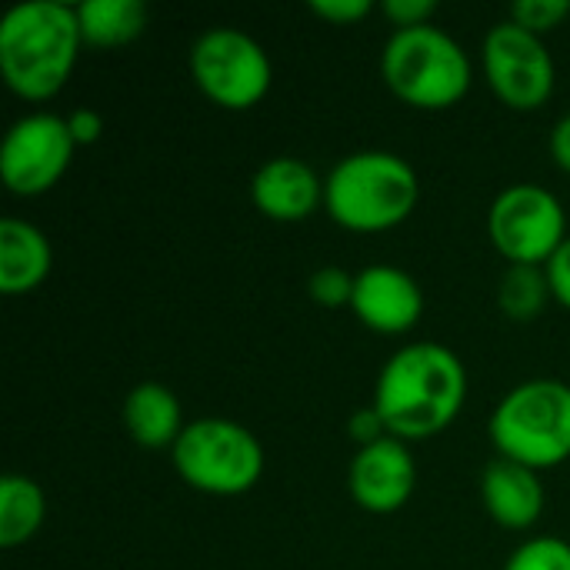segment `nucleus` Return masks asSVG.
<instances>
[{
	"label": "nucleus",
	"mask_w": 570,
	"mask_h": 570,
	"mask_svg": "<svg viewBox=\"0 0 570 570\" xmlns=\"http://www.w3.org/2000/svg\"><path fill=\"white\" fill-rule=\"evenodd\" d=\"M551 281H548V271L544 267H531V264H511L504 274H501V284H498V307L518 321V324H528L534 321L548 301H551Z\"/></svg>",
	"instance_id": "obj_19"
},
{
	"label": "nucleus",
	"mask_w": 570,
	"mask_h": 570,
	"mask_svg": "<svg viewBox=\"0 0 570 570\" xmlns=\"http://www.w3.org/2000/svg\"><path fill=\"white\" fill-rule=\"evenodd\" d=\"M354 277L357 274H347L344 267H317L307 281V294L314 304L321 307H351V297H354Z\"/></svg>",
	"instance_id": "obj_22"
},
{
	"label": "nucleus",
	"mask_w": 570,
	"mask_h": 570,
	"mask_svg": "<svg viewBox=\"0 0 570 570\" xmlns=\"http://www.w3.org/2000/svg\"><path fill=\"white\" fill-rule=\"evenodd\" d=\"M551 160L570 174V114H564L551 130Z\"/></svg>",
	"instance_id": "obj_28"
},
{
	"label": "nucleus",
	"mask_w": 570,
	"mask_h": 570,
	"mask_svg": "<svg viewBox=\"0 0 570 570\" xmlns=\"http://www.w3.org/2000/svg\"><path fill=\"white\" fill-rule=\"evenodd\" d=\"M434 13H438V3L434 0H384V17L397 30L424 27V23H431Z\"/></svg>",
	"instance_id": "obj_23"
},
{
	"label": "nucleus",
	"mask_w": 570,
	"mask_h": 570,
	"mask_svg": "<svg viewBox=\"0 0 570 570\" xmlns=\"http://www.w3.org/2000/svg\"><path fill=\"white\" fill-rule=\"evenodd\" d=\"M254 207L281 224H301L324 204V180L301 157H271L250 180Z\"/></svg>",
	"instance_id": "obj_13"
},
{
	"label": "nucleus",
	"mask_w": 570,
	"mask_h": 570,
	"mask_svg": "<svg viewBox=\"0 0 570 570\" xmlns=\"http://www.w3.org/2000/svg\"><path fill=\"white\" fill-rule=\"evenodd\" d=\"M47 518V498L37 481L23 474H3L0 481V548L27 544Z\"/></svg>",
	"instance_id": "obj_18"
},
{
	"label": "nucleus",
	"mask_w": 570,
	"mask_h": 570,
	"mask_svg": "<svg viewBox=\"0 0 570 570\" xmlns=\"http://www.w3.org/2000/svg\"><path fill=\"white\" fill-rule=\"evenodd\" d=\"M417 197V170L391 150L347 154L324 177V210L354 234H381L404 224Z\"/></svg>",
	"instance_id": "obj_3"
},
{
	"label": "nucleus",
	"mask_w": 570,
	"mask_h": 570,
	"mask_svg": "<svg viewBox=\"0 0 570 570\" xmlns=\"http://www.w3.org/2000/svg\"><path fill=\"white\" fill-rule=\"evenodd\" d=\"M504 570H570V544L561 538H531L508 558Z\"/></svg>",
	"instance_id": "obj_20"
},
{
	"label": "nucleus",
	"mask_w": 570,
	"mask_h": 570,
	"mask_svg": "<svg viewBox=\"0 0 570 570\" xmlns=\"http://www.w3.org/2000/svg\"><path fill=\"white\" fill-rule=\"evenodd\" d=\"M464 401L468 371L461 357L438 341H417L387 357L371 404L391 438L428 441L458 421Z\"/></svg>",
	"instance_id": "obj_1"
},
{
	"label": "nucleus",
	"mask_w": 570,
	"mask_h": 570,
	"mask_svg": "<svg viewBox=\"0 0 570 570\" xmlns=\"http://www.w3.org/2000/svg\"><path fill=\"white\" fill-rule=\"evenodd\" d=\"M53 267L50 240L40 227L20 217L0 220V291L17 297L47 281Z\"/></svg>",
	"instance_id": "obj_15"
},
{
	"label": "nucleus",
	"mask_w": 570,
	"mask_h": 570,
	"mask_svg": "<svg viewBox=\"0 0 570 570\" xmlns=\"http://www.w3.org/2000/svg\"><path fill=\"white\" fill-rule=\"evenodd\" d=\"M347 434H351V441H354L357 448H367V444H377V441L391 438L374 404H367V407H361V411H354V414H351V421H347Z\"/></svg>",
	"instance_id": "obj_25"
},
{
	"label": "nucleus",
	"mask_w": 570,
	"mask_h": 570,
	"mask_svg": "<svg viewBox=\"0 0 570 570\" xmlns=\"http://www.w3.org/2000/svg\"><path fill=\"white\" fill-rule=\"evenodd\" d=\"M124 428L147 451H160V448L174 451L187 424L177 394L150 381V384H137L124 397Z\"/></svg>",
	"instance_id": "obj_16"
},
{
	"label": "nucleus",
	"mask_w": 570,
	"mask_h": 570,
	"mask_svg": "<svg viewBox=\"0 0 570 570\" xmlns=\"http://www.w3.org/2000/svg\"><path fill=\"white\" fill-rule=\"evenodd\" d=\"M481 501L494 524L508 531H528L544 514V484L538 471L498 458L481 474Z\"/></svg>",
	"instance_id": "obj_14"
},
{
	"label": "nucleus",
	"mask_w": 570,
	"mask_h": 570,
	"mask_svg": "<svg viewBox=\"0 0 570 570\" xmlns=\"http://www.w3.org/2000/svg\"><path fill=\"white\" fill-rule=\"evenodd\" d=\"M481 63L491 90L511 110H538L554 94L558 67L544 37L524 30L514 20H501L488 30Z\"/></svg>",
	"instance_id": "obj_9"
},
{
	"label": "nucleus",
	"mask_w": 570,
	"mask_h": 570,
	"mask_svg": "<svg viewBox=\"0 0 570 570\" xmlns=\"http://www.w3.org/2000/svg\"><path fill=\"white\" fill-rule=\"evenodd\" d=\"M548 281H551V294L554 301H561L570 311V237L558 247V254L544 264Z\"/></svg>",
	"instance_id": "obj_27"
},
{
	"label": "nucleus",
	"mask_w": 570,
	"mask_h": 570,
	"mask_svg": "<svg viewBox=\"0 0 570 570\" xmlns=\"http://www.w3.org/2000/svg\"><path fill=\"white\" fill-rule=\"evenodd\" d=\"M190 73L207 100L224 110H250L271 90V53L237 27H210L190 47Z\"/></svg>",
	"instance_id": "obj_7"
},
{
	"label": "nucleus",
	"mask_w": 570,
	"mask_h": 570,
	"mask_svg": "<svg viewBox=\"0 0 570 570\" xmlns=\"http://www.w3.org/2000/svg\"><path fill=\"white\" fill-rule=\"evenodd\" d=\"M488 431L504 461L531 471L564 464L570 458V387L554 377L518 384L498 401Z\"/></svg>",
	"instance_id": "obj_4"
},
{
	"label": "nucleus",
	"mask_w": 570,
	"mask_h": 570,
	"mask_svg": "<svg viewBox=\"0 0 570 570\" xmlns=\"http://www.w3.org/2000/svg\"><path fill=\"white\" fill-rule=\"evenodd\" d=\"M351 311L367 331L397 337L417 327L424 314V291L407 271L394 264H371L354 277Z\"/></svg>",
	"instance_id": "obj_12"
},
{
	"label": "nucleus",
	"mask_w": 570,
	"mask_h": 570,
	"mask_svg": "<svg viewBox=\"0 0 570 570\" xmlns=\"http://www.w3.org/2000/svg\"><path fill=\"white\" fill-rule=\"evenodd\" d=\"M488 234L508 264L544 267L568 240V214L548 187L511 184L488 210Z\"/></svg>",
	"instance_id": "obj_8"
},
{
	"label": "nucleus",
	"mask_w": 570,
	"mask_h": 570,
	"mask_svg": "<svg viewBox=\"0 0 570 570\" xmlns=\"http://www.w3.org/2000/svg\"><path fill=\"white\" fill-rule=\"evenodd\" d=\"M417 484V464L407 451V441L384 438L377 444L357 448L347 468V488L357 508L367 514H394L401 511Z\"/></svg>",
	"instance_id": "obj_11"
},
{
	"label": "nucleus",
	"mask_w": 570,
	"mask_h": 570,
	"mask_svg": "<svg viewBox=\"0 0 570 570\" xmlns=\"http://www.w3.org/2000/svg\"><path fill=\"white\" fill-rule=\"evenodd\" d=\"M381 73L394 97L421 110L454 107L471 90V57L441 27L394 30L381 53Z\"/></svg>",
	"instance_id": "obj_5"
},
{
	"label": "nucleus",
	"mask_w": 570,
	"mask_h": 570,
	"mask_svg": "<svg viewBox=\"0 0 570 570\" xmlns=\"http://www.w3.org/2000/svg\"><path fill=\"white\" fill-rule=\"evenodd\" d=\"M83 47L77 3L27 0L0 20V73L23 100H50L70 80Z\"/></svg>",
	"instance_id": "obj_2"
},
{
	"label": "nucleus",
	"mask_w": 570,
	"mask_h": 570,
	"mask_svg": "<svg viewBox=\"0 0 570 570\" xmlns=\"http://www.w3.org/2000/svg\"><path fill=\"white\" fill-rule=\"evenodd\" d=\"M180 481L200 494L237 498L264 478V448L250 428L230 417H197L170 451Z\"/></svg>",
	"instance_id": "obj_6"
},
{
	"label": "nucleus",
	"mask_w": 570,
	"mask_h": 570,
	"mask_svg": "<svg viewBox=\"0 0 570 570\" xmlns=\"http://www.w3.org/2000/svg\"><path fill=\"white\" fill-rule=\"evenodd\" d=\"M568 17L570 0H518V3H511V13H508V20L521 23L524 30H531L538 37L551 33Z\"/></svg>",
	"instance_id": "obj_21"
},
{
	"label": "nucleus",
	"mask_w": 570,
	"mask_h": 570,
	"mask_svg": "<svg viewBox=\"0 0 570 570\" xmlns=\"http://www.w3.org/2000/svg\"><path fill=\"white\" fill-rule=\"evenodd\" d=\"M73 137L67 117L60 114H27L20 117L0 147V174L10 194L17 197H40L60 184L73 160Z\"/></svg>",
	"instance_id": "obj_10"
},
{
	"label": "nucleus",
	"mask_w": 570,
	"mask_h": 570,
	"mask_svg": "<svg viewBox=\"0 0 570 570\" xmlns=\"http://www.w3.org/2000/svg\"><path fill=\"white\" fill-rule=\"evenodd\" d=\"M80 33L90 47H127L147 30L144 0H83L77 3Z\"/></svg>",
	"instance_id": "obj_17"
},
{
	"label": "nucleus",
	"mask_w": 570,
	"mask_h": 570,
	"mask_svg": "<svg viewBox=\"0 0 570 570\" xmlns=\"http://www.w3.org/2000/svg\"><path fill=\"white\" fill-rule=\"evenodd\" d=\"M374 10L371 0H311V13L331 23H357Z\"/></svg>",
	"instance_id": "obj_24"
},
{
	"label": "nucleus",
	"mask_w": 570,
	"mask_h": 570,
	"mask_svg": "<svg viewBox=\"0 0 570 570\" xmlns=\"http://www.w3.org/2000/svg\"><path fill=\"white\" fill-rule=\"evenodd\" d=\"M67 127H70V137L77 147H90L104 134V117L94 107H77L73 114H67Z\"/></svg>",
	"instance_id": "obj_26"
}]
</instances>
